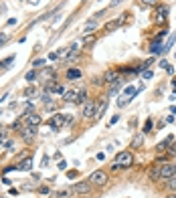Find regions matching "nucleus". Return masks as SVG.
Returning a JSON list of instances; mask_svg holds the SVG:
<instances>
[{
    "label": "nucleus",
    "instance_id": "nucleus-16",
    "mask_svg": "<svg viewBox=\"0 0 176 198\" xmlns=\"http://www.w3.org/2000/svg\"><path fill=\"white\" fill-rule=\"evenodd\" d=\"M166 16H168V6H162V8L158 10V12H156V20H162V22H164V20H166Z\"/></svg>",
    "mask_w": 176,
    "mask_h": 198
},
{
    "label": "nucleus",
    "instance_id": "nucleus-8",
    "mask_svg": "<svg viewBox=\"0 0 176 198\" xmlns=\"http://www.w3.org/2000/svg\"><path fill=\"white\" fill-rule=\"evenodd\" d=\"M73 192H75V194H89V192H91V182H85V180L75 182V184H73Z\"/></svg>",
    "mask_w": 176,
    "mask_h": 198
},
{
    "label": "nucleus",
    "instance_id": "nucleus-34",
    "mask_svg": "<svg viewBox=\"0 0 176 198\" xmlns=\"http://www.w3.org/2000/svg\"><path fill=\"white\" fill-rule=\"evenodd\" d=\"M45 109H47V111H55V109H57V103H53V101H51V103L45 105Z\"/></svg>",
    "mask_w": 176,
    "mask_h": 198
},
{
    "label": "nucleus",
    "instance_id": "nucleus-20",
    "mask_svg": "<svg viewBox=\"0 0 176 198\" xmlns=\"http://www.w3.org/2000/svg\"><path fill=\"white\" fill-rule=\"evenodd\" d=\"M51 91H53V93H59V95H65V91H67V89H65L61 83L55 81V85H53V89H51Z\"/></svg>",
    "mask_w": 176,
    "mask_h": 198
},
{
    "label": "nucleus",
    "instance_id": "nucleus-31",
    "mask_svg": "<svg viewBox=\"0 0 176 198\" xmlns=\"http://www.w3.org/2000/svg\"><path fill=\"white\" fill-rule=\"evenodd\" d=\"M168 188H170V190H176V176L168 178Z\"/></svg>",
    "mask_w": 176,
    "mask_h": 198
},
{
    "label": "nucleus",
    "instance_id": "nucleus-44",
    "mask_svg": "<svg viewBox=\"0 0 176 198\" xmlns=\"http://www.w3.org/2000/svg\"><path fill=\"white\" fill-rule=\"evenodd\" d=\"M8 194H10V196H18V190H16V188H10Z\"/></svg>",
    "mask_w": 176,
    "mask_h": 198
},
{
    "label": "nucleus",
    "instance_id": "nucleus-35",
    "mask_svg": "<svg viewBox=\"0 0 176 198\" xmlns=\"http://www.w3.org/2000/svg\"><path fill=\"white\" fill-rule=\"evenodd\" d=\"M47 61L45 59H37V61H33V67H41V65H45Z\"/></svg>",
    "mask_w": 176,
    "mask_h": 198
},
{
    "label": "nucleus",
    "instance_id": "nucleus-49",
    "mask_svg": "<svg viewBox=\"0 0 176 198\" xmlns=\"http://www.w3.org/2000/svg\"><path fill=\"white\" fill-rule=\"evenodd\" d=\"M170 198H176V194H174V196H170Z\"/></svg>",
    "mask_w": 176,
    "mask_h": 198
},
{
    "label": "nucleus",
    "instance_id": "nucleus-15",
    "mask_svg": "<svg viewBox=\"0 0 176 198\" xmlns=\"http://www.w3.org/2000/svg\"><path fill=\"white\" fill-rule=\"evenodd\" d=\"M63 101H67V103H73V101H77V91H65Z\"/></svg>",
    "mask_w": 176,
    "mask_h": 198
},
{
    "label": "nucleus",
    "instance_id": "nucleus-36",
    "mask_svg": "<svg viewBox=\"0 0 176 198\" xmlns=\"http://www.w3.org/2000/svg\"><path fill=\"white\" fill-rule=\"evenodd\" d=\"M49 162H51V158H49V156H43V162H41V166H43V168H47V166H49Z\"/></svg>",
    "mask_w": 176,
    "mask_h": 198
},
{
    "label": "nucleus",
    "instance_id": "nucleus-22",
    "mask_svg": "<svg viewBox=\"0 0 176 198\" xmlns=\"http://www.w3.org/2000/svg\"><path fill=\"white\" fill-rule=\"evenodd\" d=\"M10 63H14V55H10V57H6L4 61H0V69H8Z\"/></svg>",
    "mask_w": 176,
    "mask_h": 198
},
{
    "label": "nucleus",
    "instance_id": "nucleus-45",
    "mask_svg": "<svg viewBox=\"0 0 176 198\" xmlns=\"http://www.w3.org/2000/svg\"><path fill=\"white\" fill-rule=\"evenodd\" d=\"M28 4H33V6H39V4H41V0H28Z\"/></svg>",
    "mask_w": 176,
    "mask_h": 198
},
{
    "label": "nucleus",
    "instance_id": "nucleus-30",
    "mask_svg": "<svg viewBox=\"0 0 176 198\" xmlns=\"http://www.w3.org/2000/svg\"><path fill=\"white\" fill-rule=\"evenodd\" d=\"M4 146H6V150H8L10 154H12V152H16V146H14V141H6V144H4Z\"/></svg>",
    "mask_w": 176,
    "mask_h": 198
},
{
    "label": "nucleus",
    "instance_id": "nucleus-11",
    "mask_svg": "<svg viewBox=\"0 0 176 198\" xmlns=\"http://www.w3.org/2000/svg\"><path fill=\"white\" fill-rule=\"evenodd\" d=\"M119 79H122L119 77V71H107V73L103 75V81L105 83H117Z\"/></svg>",
    "mask_w": 176,
    "mask_h": 198
},
{
    "label": "nucleus",
    "instance_id": "nucleus-51",
    "mask_svg": "<svg viewBox=\"0 0 176 198\" xmlns=\"http://www.w3.org/2000/svg\"><path fill=\"white\" fill-rule=\"evenodd\" d=\"M0 198H4V196H0Z\"/></svg>",
    "mask_w": 176,
    "mask_h": 198
},
{
    "label": "nucleus",
    "instance_id": "nucleus-19",
    "mask_svg": "<svg viewBox=\"0 0 176 198\" xmlns=\"http://www.w3.org/2000/svg\"><path fill=\"white\" fill-rule=\"evenodd\" d=\"M93 28H97V18H91V20H87L85 22V33H89Z\"/></svg>",
    "mask_w": 176,
    "mask_h": 198
},
{
    "label": "nucleus",
    "instance_id": "nucleus-21",
    "mask_svg": "<svg viewBox=\"0 0 176 198\" xmlns=\"http://www.w3.org/2000/svg\"><path fill=\"white\" fill-rule=\"evenodd\" d=\"M81 77V71L79 69H69L67 71V79H79Z\"/></svg>",
    "mask_w": 176,
    "mask_h": 198
},
{
    "label": "nucleus",
    "instance_id": "nucleus-46",
    "mask_svg": "<svg viewBox=\"0 0 176 198\" xmlns=\"http://www.w3.org/2000/svg\"><path fill=\"white\" fill-rule=\"evenodd\" d=\"M117 119H119V117H117V115H113V117H111V121H109V125H113V124H117Z\"/></svg>",
    "mask_w": 176,
    "mask_h": 198
},
{
    "label": "nucleus",
    "instance_id": "nucleus-9",
    "mask_svg": "<svg viewBox=\"0 0 176 198\" xmlns=\"http://www.w3.org/2000/svg\"><path fill=\"white\" fill-rule=\"evenodd\" d=\"M95 113H97V103L95 101H87L83 107V117L85 119H91V117H95Z\"/></svg>",
    "mask_w": 176,
    "mask_h": 198
},
{
    "label": "nucleus",
    "instance_id": "nucleus-26",
    "mask_svg": "<svg viewBox=\"0 0 176 198\" xmlns=\"http://www.w3.org/2000/svg\"><path fill=\"white\" fill-rule=\"evenodd\" d=\"M93 41H95V34H87V36L81 39V45H91Z\"/></svg>",
    "mask_w": 176,
    "mask_h": 198
},
{
    "label": "nucleus",
    "instance_id": "nucleus-27",
    "mask_svg": "<svg viewBox=\"0 0 176 198\" xmlns=\"http://www.w3.org/2000/svg\"><path fill=\"white\" fill-rule=\"evenodd\" d=\"M53 75H55V71H53V69H43V71H41V77H45V79H47V77L51 79Z\"/></svg>",
    "mask_w": 176,
    "mask_h": 198
},
{
    "label": "nucleus",
    "instance_id": "nucleus-13",
    "mask_svg": "<svg viewBox=\"0 0 176 198\" xmlns=\"http://www.w3.org/2000/svg\"><path fill=\"white\" fill-rule=\"evenodd\" d=\"M160 166H162V164H160V162H156V164H154V168L148 172V174H150V180H158V178H160Z\"/></svg>",
    "mask_w": 176,
    "mask_h": 198
},
{
    "label": "nucleus",
    "instance_id": "nucleus-33",
    "mask_svg": "<svg viewBox=\"0 0 176 198\" xmlns=\"http://www.w3.org/2000/svg\"><path fill=\"white\" fill-rule=\"evenodd\" d=\"M34 79H37V73H34V71H28V73H26V81L31 83V81H34Z\"/></svg>",
    "mask_w": 176,
    "mask_h": 198
},
{
    "label": "nucleus",
    "instance_id": "nucleus-24",
    "mask_svg": "<svg viewBox=\"0 0 176 198\" xmlns=\"http://www.w3.org/2000/svg\"><path fill=\"white\" fill-rule=\"evenodd\" d=\"M105 105H107V103H105V99H103V101L99 103V107H97V113H95V119H99V117L103 115V111H105Z\"/></svg>",
    "mask_w": 176,
    "mask_h": 198
},
{
    "label": "nucleus",
    "instance_id": "nucleus-17",
    "mask_svg": "<svg viewBox=\"0 0 176 198\" xmlns=\"http://www.w3.org/2000/svg\"><path fill=\"white\" fill-rule=\"evenodd\" d=\"M53 198H71V190H67V188L57 190V192L53 194Z\"/></svg>",
    "mask_w": 176,
    "mask_h": 198
},
{
    "label": "nucleus",
    "instance_id": "nucleus-47",
    "mask_svg": "<svg viewBox=\"0 0 176 198\" xmlns=\"http://www.w3.org/2000/svg\"><path fill=\"white\" fill-rule=\"evenodd\" d=\"M119 2H122V0H111V6H117Z\"/></svg>",
    "mask_w": 176,
    "mask_h": 198
},
{
    "label": "nucleus",
    "instance_id": "nucleus-5",
    "mask_svg": "<svg viewBox=\"0 0 176 198\" xmlns=\"http://www.w3.org/2000/svg\"><path fill=\"white\" fill-rule=\"evenodd\" d=\"M89 182L95 184V186H105V184H107V172H105V170H95V172L89 176Z\"/></svg>",
    "mask_w": 176,
    "mask_h": 198
},
{
    "label": "nucleus",
    "instance_id": "nucleus-14",
    "mask_svg": "<svg viewBox=\"0 0 176 198\" xmlns=\"http://www.w3.org/2000/svg\"><path fill=\"white\" fill-rule=\"evenodd\" d=\"M144 144V132H140V133H136L134 135V140H132V148H140Z\"/></svg>",
    "mask_w": 176,
    "mask_h": 198
},
{
    "label": "nucleus",
    "instance_id": "nucleus-41",
    "mask_svg": "<svg viewBox=\"0 0 176 198\" xmlns=\"http://www.w3.org/2000/svg\"><path fill=\"white\" fill-rule=\"evenodd\" d=\"M65 168H67V162H65V160H61V162H59V170H65Z\"/></svg>",
    "mask_w": 176,
    "mask_h": 198
},
{
    "label": "nucleus",
    "instance_id": "nucleus-7",
    "mask_svg": "<svg viewBox=\"0 0 176 198\" xmlns=\"http://www.w3.org/2000/svg\"><path fill=\"white\" fill-rule=\"evenodd\" d=\"M172 176H176V164H162L160 166V178L168 180Z\"/></svg>",
    "mask_w": 176,
    "mask_h": 198
},
{
    "label": "nucleus",
    "instance_id": "nucleus-25",
    "mask_svg": "<svg viewBox=\"0 0 176 198\" xmlns=\"http://www.w3.org/2000/svg\"><path fill=\"white\" fill-rule=\"evenodd\" d=\"M41 99H43V103H45V105L53 101V99H51V93H49V91H43V93H41Z\"/></svg>",
    "mask_w": 176,
    "mask_h": 198
},
{
    "label": "nucleus",
    "instance_id": "nucleus-12",
    "mask_svg": "<svg viewBox=\"0 0 176 198\" xmlns=\"http://www.w3.org/2000/svg\"><path fill=\"white\" fill-rule=\"evenodd\" d=\"M124 18H126V14H124V16H119V18H116V20H109L107 25H105V31H113V28H117V26L124 22Z\"/></svg>",
    "mask_w": 176,
    "mask_h": 198
},
{
    "label": "nucleus",
    "instance_id": "nucleus-40",
    "mask_svg": "<svg viewBox=\"0 0 176 198\" xmlns=\"http://www.w3.org/2000/svg\"><path fill=\"white\" fill-rule=\"evenodd\" d=\"M152 75L154 73H152L150 69H146V71H144V79H152Z\"/></svg>",
    "mask_w": 176,
    "mask_h": 198
},
{
    "label": "nucleus",
    "instance_id": "nucleus-38",
    "mask_svg": "<svg viewBox=\"0 0 176 198\" xmlns=\"http://www.w3.org/2000/svg\"><path fill=\"white\" fill-rule=\"evenodd\" d=\"M34 186H37V182H26L22 188H25V190H31V188H34Z\"/></svg>",
    "mask_w": 176,
    "mask_h": 198
},
{
    "label": "nucleus",
    "instance_id": "nucleus-42",
    "mask_svg": "<svg viewBox=\"0 0 176 198\" xmlns=\"http://www.w3.org/2000/svg\"><path fill=\"white\" fill-rule=\"evenodd\" d=\"M6 39H8L6 34H4V33H0V45H4V42H6Z\"/></svg>",
    "mask_w": 176,
    "mask_h": 198
},
{
    "label": "nucleus",
    "instance_id": "nucleus-4",
    "mask_svg": "<svg viewBox=\"0 0 176 198\" xmlns=\"http://www.w3.org/2000/svg\"><path fill=\"white\" fill-rule=\"evenodd\" d=\"M22 119L26 121V125H33V127H39V125H41V121H43L41 115H37V113L33 111V105H31V107L22 113Z\"/></svg>",
    "mask_w": 176,
    "mask_h": 198
},
{
    "label": "nucleus",
    "instance_id": "nucleus-37",
    "mask_svg": "<svg viewBox=\"0 0 176 198\" xmlns=\"http://www.w3.org/2000/svg\"><path fill=\"white\" fill-rule=\"evenodd\" d=\"M156 0H142V6H154Z\"/></svg>",
    "mask_w": 176,
    "mask_h": 198
},
{
    "label": "nucleus",
    "instance_id": "nucleus-39",
    "mask_svg": "<svg viewBox=\"0 0 176 198\" xmlns=\"http://www.w3.org/2000/svg\"><path fill=\"white\" fill-rule=\"evenodd\" d=\"M25 95H26V97H33V95H34V87H28V89L25 91Z\"/></svg>",
    "mask_w": 176,
    "mask_h": 198
},
{
    "label": "nucleus",
    "instance_id": "nucleus-48",
    "mask_svg": "<svg viewBox=\"0 0 176 198\" xmlns=\"http://www.w3.org/2000/svg\"><path fill=\"white\" fill-rule=\"evenodd\" d=\"M172 113H174V115H176V105H172Z\"/></svg>",
    "mask_w": 176,
    "mask_h": 198
},
{
    "label": "nucleus",
    "instance_id": "nucleus-18",
    "mask_svg": "<svg viewBox=\"0 0 176 198\" xmlns=\"http://www.w3.org/2000/svg\"><path fill=\"white\" fill-rule=\"evenodd\" d=\"M8 141V130L0 124V144H6Z\"/></svg>",
    "mask_w": 176,
    "mask_h": 198
},
{
    "label": "nucleus",
    "instance_id": "nucleus-32",
    "mask_svg": "<svg viewBox=\"0 0 176 198\" xmlns=\"http://www.w3.org/2000/svg\"><path fill=\"white\" fill-rule=\"evenodd\" d=\"M172 45H174V36H170V39H168V42H166V45H164V47H162V51H164V53H166V51L170 49V47H172Z\"/></svg>",
    "mask_w": 176,
    "mask_h": 198
},
{
    "label": "nucleus",
    "instance_id": "nucleus-10",
    "mask_svg": "<svg viewBox=\"0 0 176 198\" xmlns=\"http://www.w3.org/2000/svg\"><path fill=\"white\" fill-rule=\"evenodd\" d=\"M16 170H22V172H28V170H33V158H25V160H20L16 166Z\"/></svg>",
    "mask_w": 176,
    "mask_h": 198
},
{
    "label": "nucleus",
    "instance_id": "nucleus-6",
    "mask_svg": "<svg viewBox=\"0 0 176 198\" xmlns=\"http://www.w3.org/2000/svg\"><path fill=\"white\" fill-rule=\"evenodd\" d=\"M18 133H20V138H22L26 144H31V141L34 140V135H37V127H33V125H25Z\"/></svg>",
    "mask_w": 176,
    "mask_h": 198
},
{
    "label": "nucleus",
    "instance_id": "nucleus-28",
    "mask_svg": "<svg viewBox=\"0 0 176 198\" xmlns=\"http://www.w3.org/2000/svg\"><path fill=\"white\" fill-rule=\"evenodd\" d=\"M85 97H87V93H85V89H81L79 93H77V101H79V103H85Z\"/></svg>",
    "mask_w": 176,
    "mask_h": 198
},
{
    "label": "nucleus",
    "instance_id": "nucleus-2",
    "mask_svg": "<svg viewBox=\"0 0 176 198\" xmlns=\"http://www.w3.org/2000/svg\"><path fill=\"white\" fill-rule=\"evenodd\" d=\"M138 93H140V91L130 85V87H128V89H124V93L119 95V99H117V105H119V107H126V105L136 97V95H138Z\"/></svg>",
    "mask_w": 176,
    "mask_h": 198
},
{
    "label": "nucleus",
    "instance_id": "nucleus-23",
    "mask_svg": "<svg viewBox=\"0 0 176 198\" xmlns=\"http://www.w3.org/2000/svg\"><path fill=\"white\" fill-rule=\"evenodd\" d=\"M150 53H154V55H162L164 51H162V42H152V49H150Z\"/></svg>",
    "mask_w": 176,
    "mask_h": 198
},
{
    "label": "nucleus",
    "instance_id": "nucleus-43",
    "mask_svg": "<svg viewBox=\"0 0 176 198\" xmlns=\"http://www.w3.org/2000/svg\"><path fill=\"white\" fill-rule=\"evenodd\" d=\"M150 127H152V119H148V121H146V127H144V132H150Z\"/></svg>",
    "mask_w": 176,
    "mask_h": 198
},
{
    "label": "nucleus",
    "instance_id": "nucleus-29",
    "mask_svg": "<svg viewBox=\"0 0 176 198\" xmlns=\"http://www.w3.org/2000/svg\"><path fill=\"white\" fill-rule=\"evenodd\" d=\"M39 194H41V196H51L49 186H41V188H39Z\"/></svg>",
    "mask_w": 176,
    "mask_h": 198
},
{
    "label": "nucleus",
    "instance_id": "nucleus-50",
    "mask_svg": "<svg viewBox=\"0 0 176 198\" xmlns=\"http://www.w3.org/2000/svg\"><path fill=\"white\" fill-rule=\"evenodd\" d=\"M0 10H2V6H0Z\"/></svg>",
    "mask_w": 176,
    "mask_h": 198
},
{
    "label": "nucleus",
    "instance_id": "nucleus-1",
    "mask_svg": "<svg viewBox=\"0 0 176 198\" xmlns=\"http://www.w3.org/2000/svg\"><path fill=\"white\" fill-rule=\"evenodd\" d=\"M71 124H73V115H71V113H55L49 121V125L53 127V132H59L63 125H71Z\"/></svg>",
    "mask_w": 176,
    "mask_h": 198
},
{
    "label": "nucleus",
    "instance_id": "nucleus-3",
    "mask_svg": "<svg viewBox=\"0 0 176 198\" xmlns=\"http://www.w3.org/2000/svg\"><path fill=\"white\" fill-rule=\"evenodd\" d=\"M113 164H117V168H130V166L134 164V154L132 152H119L116 156V162Z\"/></svg>",
    "mask_w": 176,
    "mask_h": 198
}]
</instances>
